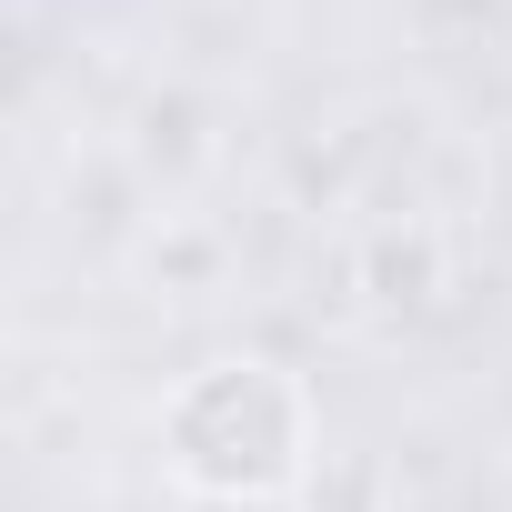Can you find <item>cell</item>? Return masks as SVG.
<instances>
[{"mask_svg":"<svg viewBox=\"0 0 512 512\" xmlns=\"http://www.w3.org/2000/svg\"><path fill=\"white\" fill-rule=\"evenodd\" d=\"M171 452L191 482L211 492H272L302 452V402L272 382V372H211L181 392L171 412Z\"/></svg>","mask_w":512,"mask_h":512,"instance_id":"obj_1","label":"cell"}]
</instances>
